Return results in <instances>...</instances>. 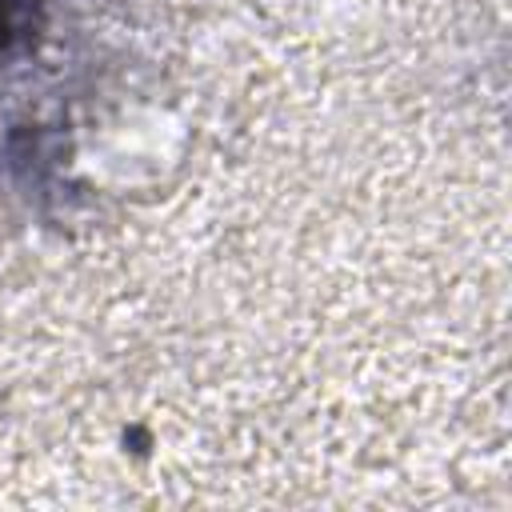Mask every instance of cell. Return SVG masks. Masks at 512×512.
I'll return each instance as SVG.
<instances>
[{"instance_id": "6da1fadb", "label": "cell", "mask_w": 512, "mask_h": 512, "mask_svg": "<svg viewBox=\"0 0 512 512\" xmlns=\"http://www.w3.org/2000/svg\"><path fill=\"white\" fill-rule=\"evenodd\" d=\"M44 24V0H0V68L16 60Z\"/></svg>"}]
</instances>
